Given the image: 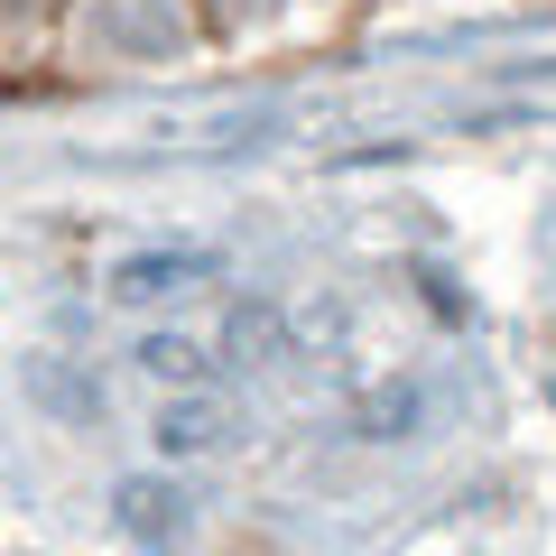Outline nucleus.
Masks as SVG:
<instances>
[{"label":"nucleus","instance_id":"obj_4","mask_svg":"<svg viewBox=\"0 0 556 556\" xmlns=\"http://www.w3.org/2000/svg\"><path fill=\"white\" fill-rule=\"evenodd\" d=\"M186 278H204V251H139V260H112V306H159V298H177Z\"/></svg>","mask_w":556,"mask_h":556},{"label":"nucleus","instance_id":"obj_7","mask_svg":"<svg viewBox=\"0 0 556 556\" xmlns=\"http://www.w3.org/2000/svg\"><path fill=\"white\" fill-rule=\"evenodd\" d=\"M214 10H223V20H269L278 0H214Z\"/></svg>","mask_w":556,"mask_h":556},{"label":"nucleus","instance_id":"obj_3","mask_svg":"<svg viewBox=\"0 0 556 556\" xmlns=\"http://www.w3.org/2000/svg\"><path fill=\"white\" fill-rule=\"evenodd\" d=\"M112 510H121V529H130L139 547H177V538H186V501H177V482H159V473L121 482Z\"/></svg>","mask_w":556,"mask_h":556},{"label":"nucleus","instance_id":"obj_6","mask_svg":"<svg viewBox=\"0 0 556 556\" xmlns=\"http://www.w3.org/2000/svg\"><path fill=\"white\" fill-rule=\"evenodd\" d=\"M269 353H278V316L241 306V316H232V362H269Z\"/></svg>","mask_w":556,"mask_h":556},{"label":"nucleus","instance_id":"obj_1","mask_svg":"<svg viewBox=\"0 0 556 556\" xmlns=\"http://www.w3.org/2000/svg\"><path fill=\"white\" fill-rule=\"evenodd\" d=\"M84 38L112 56H177L186 47V0H93Z\"/></svg>","mask_w":556,"mask_h":556},{"label":"nucleus","instance_id":"obj_2","mask_svg":"<svg viewBox=\"0 0 556 556\" xmlns=\"http://www.w3.org/2000/svg\"><path fill=\"white\" fill-rule=\"evenodd\" d=\"M241 437V408L204 380V390H177L159 408V455H223V445Z\"/></svg>","mask_w":556,"mask_h":556},{"label":"nucleus","instance_id":"obj_5","mask_svg":"<svg viewBox=\"0 0 556 556\" xmlns=\"http://www.w3.org/2000/svg\"><path fill=\"white\" fill-rule=\"evenodd\" d=\"M139 371L167 380V390H204V343L195 334H149L139 343Z\"/></svg>","mask_w":556,"mask_h":556}]
</instances>
